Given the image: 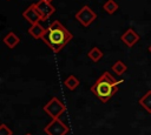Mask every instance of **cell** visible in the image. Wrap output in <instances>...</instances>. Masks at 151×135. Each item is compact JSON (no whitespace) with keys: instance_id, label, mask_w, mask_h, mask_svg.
Instances as JSON below:
<instances>
[{"instance_id":"obj_1","label":"cell","mask_w":151,"mask_h":135,"mask_svg":"<svg viewBox=\"0 0 151 135\" xmlns=\"http://www.w3.org/2000/svg\"><path fill=\"white\" fill-rule=\"evenodd\" d=\"M72 33L59 20H54L46 28V32L41 40L54 53H59L72 40Z\"/></svg>"},{"instance_id":"obj_2","label":"cell","mask_w":151,"mask_h":135,"mask_svg":"<svg viewBox=\"0 0 151 135\" xmlns=\"http://www.w3.org/2000/svg\"><path fill=\"white\" fill-rule=\"evenodd\" d=\"M122 82L123 80H116L109 72H104L90 89L101 102H107L117 93Z\"/></svg>"},{"instance_id":"obj_3","label":"cell","mask_w":151,"mask_h":135,"mask_svg":"<svg viewBox=\"0 0 151 135\" xmlns=\"http://www.w3.org/2000/svg\"><path fill=\"white\" fill-rule=\"evenodd\" d=\"M42 110L47 115H50L52 119H58L66 110V107H65V104L58 97L54 96L42 107Z\"/></svg>"},{"instance_id":"obj_4","label":"cell","mask_w":151,"mask_h":135,"mask_svg":"<svg viewBox=\"0 0 151 135\" xmlns=\"http://www.w3.org/2000/svg\"><path fill=\"white\" fill-rule=\"evenodd\" d=\"M70 131L67 124H65L59 117L52 119L44 128V133L47 135H66Z\"/></svg>"},{"instance_id":"obj_5","label":"cell","mask_w":151,"mask_h":135,"mask_svg":"<svg viewBox=\"0 0 151 135\" xmlns=\"http://www.w3.org/2000/svg\"><path fill=\"white\" fill-rule=\"evenodd\" d=\"M76 19L77 21H79V23L84 27H88L96 19H97V14L94 11H92L88 6H83L77 13H76Z\"/></svg>"},{"instance_id":"obj_6","label":"cell","mask_w":151,"mask_h":135,"mask_svg":"<svg viewBox=\"0 0 151 135\" xmlns=\"http://www.w3.org/2000/svg\"><path fill=\"white\" fill-rule=\"evenodd\" d=\"M35 8H37V11L39 12V14H40L42 21L47 20V19H48L51 15H53V13L55 12L54 6H53L51 2H47V1H44V0H39V2L35 4Z\"/></svg>"},{"instance_id":"obj_7","label":"cell","mask_w":151,"mask_h":135,"mask_svg":"<svg viewBox=\"0 0 151 135\" xmlns=\"http://www.w3.org/2000/svg\"><path fill=\"white\" fill-rule=\"evenodd\" d=\"M22 16L25 20H27L31 25H34V23H39L41 20V16L39 14V12L37 11L35 8V4H32L31 6H28L24 12H22Z\"/></svg>"},{"instance_id":"obj_8","label":"cell","mask_w":151,"mask_h":135,"mask_svg":"<svg viewBox=\"0 0 151 135\" xmlns=\"http://www.w3.org/2000/svg\"><path fill=\"white\" fill-rule=\"evenodd\" d=\"M120 40L127 46V47H133L138 41H139V35L136 33L134 29L127 28L120 36Z\"/></svg>"},{"instance_id":"obj_9","label":"cell","mask_w":151,"mask_h":135,"mask_svg":"<svg viewBox=\"0 0 151 135\" xmlns=\"http://www.w3.org/2000/svg\"><path fill=\"white\" fill-rule=\"evenodd\" d=\"M2 41H4V43H5L9 49L15 48V47L20 43V39H19V36H18L14 32H9V33H7Z\"/></svg>"},{"instance_id":"obj_10","label":"cell","mask_w":151,"mask_h":135,"mask_svg":"<svg viewBox=\"0 0 151 135\" xmlns=\"http://www.w3.org/2000/svg\"><path fill=\"white\" fill-rule=\"evenodd\" d=\"M45 32H46V28L42 27V25H40V22H39V23L31 25V27L28 28V33H29L34 39H42Z\"/></svg>"},{"instance_id":"obj_11","label":"cell","mask_w":151,"mask_h":135,"mask_svg":"<svg viewBox=\"0 0 151 135\" xmlns=\"http://www.w3.org/2000/svg\"><path fill=\"white\" fill-rule=\"evenodd\" d=\"M79 85H80V81H79L78 77H77L76 75H73V74L68 75V76L64 80V86H65L67 89H70V90H74L76 88L79 87Z\"/></svg>"},{"instance_id":"obj_12","label":"cell","mask_w":151,"mask_h":135,"mask_svg":"<svg viewBox=\"0 0 151 135\" xmlns=\"http://www.w3.org/2000/svg\"><path fill=\"white\" fill-rule=\"evenodd\" d=\"M138 103L147 112L151 114V90H147L139 100H138Z\"/></svg>"},{"instance_id":"obj_13","label":"cell","mask_w":151,"mask_h":135,"mask_svg":"<svg viewBox=\"0 0 151 135\" xmlns=\"http://www.w3.org/2000/svg\"><path fill=\"white\" fill-rule=\"evenodd\" d=\"M103 55H104V53L100 50V48H98V47H92L90 50H88V53H87V56L93 61V62H98L101 58H103Z\"/></svg>"},{"instance_id":"obj_14","label":"cell","mask_w":151,"mask_h":135,"mask_svg":"<svg viewBox=\"0 0 151 135\" xmlns=\"http://www.w3.org/2000/svg\"><path fill=\"white\" fill-rule=\"evenodd\" d=\"M112 70L117 74V75H123L126 70H127V66L123 62V61H120V60H117L113 65H112Z\"/></svg>"},{"instance_id":"obj_15","label":"cell","mask_w":151,"mask_h":135,"mask_svg":"<svg viewBox=\"0 0 151 135\" xmlns=\"http://www.w3.org/2000/svg\"><path fill=\"white\" fill-rule=\"evenodd\" d=\"M119 8L118 4L114 0H107L104 5H103V9L107 13V14H113L114 12H117Z\"/></svg>"},{"instance_id":"obj_16","label":"cell","mask_w":151,"mask_h":135,"mask_svg":"<svg viewBox=\"0 0 151 135\" xmlns=\"http://www.w3.org/2000/svg\"><path fill=\"white\" fill-rule=\"evenodd\" d=\"M0 135H13V131L5 123H2L0 126Z\"/></svg>"},{"instance_id":"obj_17","label":"cell","mask_w":151,"mask_h":135,"mask_svg":"<svg viewBox=\"0 0 151 135\" xmlns=\"http://www.w3.org/2000/svg\"><path fill=\"white\" fill-rule=\"evenodd\" d=\"M149 52H150V53H151V45H150V46H149Z\"/></svg>"},{"instance_id":"obj_18","label":"cell","mask_w":151,"mask_h":135,"mask_svg":"<svg viewBox=\"0 0 151 135\" xmlns=\"http://www.w3.org/2000/svg\"><path fill=\"white\" fill-rule=\"evenodd\" d=\"M44 1H47V2H51L52 0H44Z\"/></svg>"},{"instance_id":"obj_19","label":"cell","mask_w":151,"mask_h":135,"mask_svg":"<svg viewBox=\"0 0 151 135\" xmlns=\"http://www.w3.org/2000/svg\"><path fill=\"white\" fill-rule=\"evenodd\" d=\"M25 135H32V134H29V133H27V134H25Z\"/></svg>"}]
</instances>
